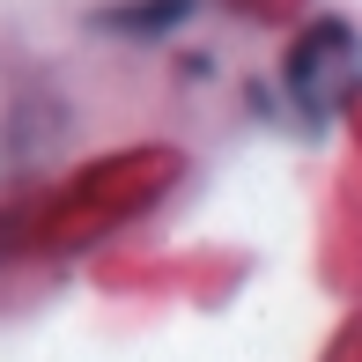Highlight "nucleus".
I'll return each instance as SVG.
<instances>
[{
    "mask_svg": "<svg viewBox=\"0 0 362 362\" xmlns=\"http://www.w3.org/2000/svg\"><path fill=\"white\" fill-rule=\"evenodd\" d=\"M192 15V0H126V8H104L96 30H119V37H170Z\"/></svg>",
    "mask_w": 362,
    "mask_h": 362,
    "instance_id": "2",
    "label": "nucleus"
},
{
    "mask_svg": "<svg viewBox=\"0 0 362 362\" xmlns=\"http://www.w3.org/2000/svg\"><path fill=\"white\" fill-rule=\"evenodd\" d=\"M355 81H362L355 30L348 23H310L303 37H296L288 67H281V96L303 111V126H325V119H340V104L355 96Z\"/></svg>",
    "mask_w": 362,
    "mask_h": 362,
    "instance_id": "1",
    "label": "nucleus"
}]
</instances>
